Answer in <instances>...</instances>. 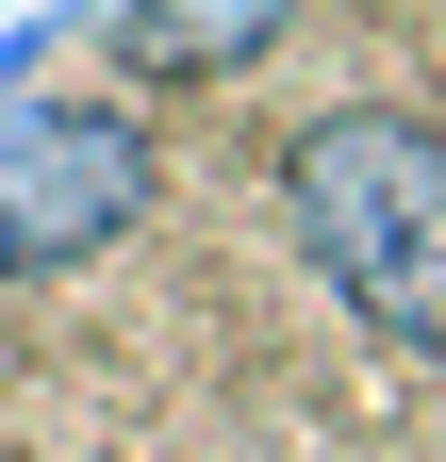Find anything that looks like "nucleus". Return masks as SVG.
<instances>
[{
	"label": "nucleus",
	"mask_w": 446,
	"mask_h": 462,
	"mask_svg": "<svg viewBox=\"0 0 446 462\" xmlns=\"http://www.w3.org/2000/svg\"><path fill=\"white\" fill-rule=\"evenodd\" d=\"M282 231L298 264L380 330L397 364H446V116L413 99H330L282 133Z\"/></svg>",
	"instance_id": "nucleus-1"
},
{
	"label": "nucleus",
	"mask_w": 446,
	"mask_h": 462,
	"mask_svg": "<svg viewBox=\"0 0 446 462\" xmlns=\"http://www.w3.org/2000/svg\"><path fill=\"white\" fill-rule=\"evenodd\" d=\"M165 199V165L133 133V99L99 83H33L0 99V281H83L99 248H133Z\"/></svg>",
	"instance_id": "nucleus-2"
},
{
	"label": "nucleus",
	"mask_w": 446,
	"mask_h": 462,
	"mask_svg": "<svg viewBox=\"0 0 446 462\" xmlns=\"http://www.w3.org/2000/svg\"><path fill=\"white\" fill-rule=\"evenodd\" d=\"M50 17L67 50H99V83H248L298 0H50Z\"/></svg>",
	"instance_id": "nucleus-3"
}]
</instances>
